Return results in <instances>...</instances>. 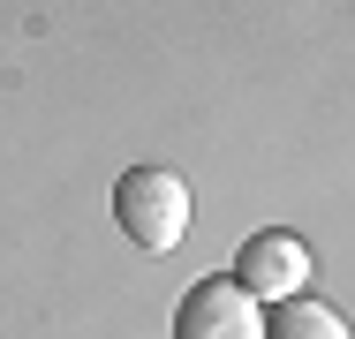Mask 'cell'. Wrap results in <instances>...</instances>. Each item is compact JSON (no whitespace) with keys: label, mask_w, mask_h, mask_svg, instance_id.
<instances>
[{"label":"cell","mask_w":355,"mask_h":339,"mask_svg":"<svg viewBox=\"0 0 355 339\" xmlns=\"http://www.w3.org/2000/svg\"><path fill=\"white\" fill-rule=\"evenodd\" d=\"M114 219H121V234L137 241L144 257H166V249L189 234V181H182L174 166L144 158V166H129V174L114 181Z\"/></svg>","instance_id":"1"},{"label":"cell","mask_w":355,"mask_h":339,"mask_svg":"<svg viewBox=\"0 0 355 339\" xmlns=\"http://www.w3.org/2000/svg\"><path fill=\"white\" fill-rule=\"evenodd\" d=\"M174 339H265V317L234 279H197L174 309Z\"/></svg>","instance_id":"2"},{"label":"cell","mask_w":355,"mask_h":339,"mask_svg":"<svg viewBox=\"0 0 355 339\" xmlns=\"http://www.w3.org/2000/svg\"><path fill=\"white\" fill-rule=\"evenodd\" d=\"M250 302L265 294V302H287V294H302V279H310V249L295 241V234H250L242 241V257H234V271H227Z\"/></svg>","instance_id":"3"},{"label":"cell","mask_w":355,"mask_h":339,"mask_svg":"<svg viewBox=\"0 0 355 339\" xmlns=\"http://www.w3.org/2000/svg\"><path fill=\"white\" fill-rule=\"evenodd\" d=\"M265 339H348L340 309H325L318 294H287L280 309L265 317Z\"/></svg>","instance_id":"4"}]
</instances>
